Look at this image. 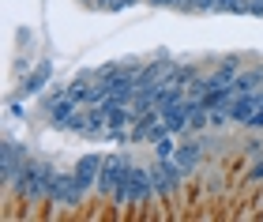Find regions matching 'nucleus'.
Here are the masks:
<instances>
[{
  "label": "nucleus",
  "instance_id": "obj_11",
  "mask_svg": "<svg viewBox=\"0 0 263 222\" xmlns=\"http://www.w3.org/2000/svg\"><path fill=\"white\" fill-rule=\"evenodd\" d=\"M214 11L218 15H248V0H218Z\"/></svg>",
  "mask_w": 263,
  "mask_h": 222
},
{
  "label": "nucleus",
  "instance_id": "obj_1",
  "mask_svg": "<svg viewBox=\"0 0 263 222\" xmlns=\"http://www.w3.org/2000/svg\"><path fill=\"white\" fill-rule=\"evenodd\" d=\"M30 158V151L15 143V139H4V147H0V184L11 192V184H15L19 177V170H23V162Z\"/></svg>",
  "mask_w": 263,
  "mask_h": 222
},
{
  "label": "nucleus",
  "instance_id": "obj_6",
  "mask_svg": "<svg viewBox=\"0 0 263 222\" xmlns=\"http://www.w3.org/2000/svg\"><path fill=\"white\" fill-rule=\"evenodd\" d=\"M162 121H165V128H170L173 136H184L188 132V95L184 98H173L170 106L162 109Z\"/></svg>",
  "mask_w": 263,
  "mask_h": 222
},
{
  "label": "nucleus",
  "instance_id": "obj_9",
  "mask_svg": "<svg viewBox=\"0 0 263 222\" xmlns=\"http://www.w3.org/2000/svg\"><path fill=\"white\" fill-rule=\"evenodd\" d=\"M196 76H203V68H199V64H177V68H173V76H170V83H177V87H184V90H188V83H192Z\"/></svg>",
  "mask_w": 263,
  "mask_h": 222
},
{
  "label": "nucleus",
  "instance_id": "obj_3",
  "mask_svg": "<svg viewBox=\"0 0 263 222\" xmlns=\"http://www.w3.org/2000/svg\"><path fill=\"white\" fill-rule=\"evenodd\" d=\"M203 147H207V143H203V136H199V139H181V143H177V151H173V162L188 173V177H192V173L199 170V162H203Z\"/></svg>",
  "mask_w": 263,
  "mask_h": 222
},
{
  "label": "nucleus",
  "instance_id": "obj_8",
  "mask_svg": "<svg viewBox=\"0 0 263 222\" xmlns=\"http://www.w3.org/2000/svg\"><path fill=\"white\" fill-rule=\"evenodd\" d=\"M237 95H245V90H263V64H248L237 72V83H233Z\"/></svg>",
  "mask_w": 263,
  "mask_h": 222
},
{
  "label": "nucleus",
  "instance_id": "obj_15",
  "mask_svg": "<svg viewBox=\"0 0 263 222\" xmlns=\"http://www.w3.org/2000/svg\"><path fill=\"white\" fill-rule=\"evenodd\" d=\"M245 155H248V158H259V155H263V139H248V143H245Z\"/></svg>",
  "mask_w": 263,
  "mask_h": 222
},
{
  "label": "nucleus",
  "instance_id": "obj_7",
  "mask_svg": "<svg viewBox=\"0 0 263 222\" xmlns=\"http://www.w3.org/2000/svg\"><path fill=\"white\" fill-rule=\"evenodd\" d=\"M49 79H53V61H42V64H34L27 79H23V95L34 98V95H42L45 87H49Z\"/></svg>",
  "mask_w": 263,
  "mask_h": 222
},
{
  "label": "nucleus",
  "instance_id": "obj_14",
  "mask_svg": "<svg viewBox=\"0 0 263 222\" xmlns=\"http://www.w3.org/2000/svg\"><path fill=\"white\" fill-rule=\"evenodd\" d=\"M245 128H248V132H263V102H259V109L252 113V121H248Z\"/></svg>",
  "mask_w": 263,
  "mask_h": 222
},
{
  "label": "nucleus",
  "instance_id": "obj_17",
  "mask_svg": "<svg viewBox=\"0 0 263 222\" xmlns=\"http://www.w3.org/2000/svg\"><path fill=\"white\" fill-rule=\"evenodd\" d=\"M248 15H256V19H263V0H248Z\"/></svg>",
  "mask_w": 263,
  "mask_h": 222
},
{
  "label": "nucleus",
  "instance_id": "obj_16",
  "mask_svg": "<svg viewBox=\"0 0 263 222\" xmlns=\"http://www.w3.org/2000/svg\"><path fill=\"white\" fill-rule=\"evenodd\" d=\"M214 4H218V0H196L192 11H203V15H207V11H214Z\"/></svg>",
  "mask_w": 263,
  "mask_h": 222
},
{
  "label": "nucleus",
  "instance_id": "obj_2",
  "mask_svg": "<svg viewBox=\"0 0 263 222\" xmlns=\"http://www.w3.org/2000/svg\"><path fill=\"white\" fill-rule=\"evenodd\" d=\"M158 189H154L151 166H132V207H151Z\"/></svg>",
  "mask_w": 263,
  "mask_h": 222
},
{
  "label": "nucleus",
  "instance_id": "obj_12",
  "mask_svg": "<svg viewBox=\"0 0 263 222\" xmlns=\"http://www.w3.org/2000/svg\"><path fill=\"white\" fill-rule=\"evenodd\" d=\"M177 139H181V136H162L158 143H154V158H173V151H177Z\"/></svg>",
  "mask_w": 263,
  "mask_h": 222
},
{
  "label": "nucleus",
  "instance_id": "obj_20",
  "mask_svg": "<svg viewBox=\"0 0 263 222\" xmlns=\"http://www.w3.org/2000/svg\"><path fill=\"white\" fill-rule=\"evenodd\" d=\"M151 8H173V0H147Z\"/></svg>",
  "mask_w": 263,
  "mask_h": 222
},
{
  "label": "nucleus",
  "instance_id": "obj_5",
  "mask_svg": "<svg viewBox=\"0 0 263 222\" xmlns=\"http://www.w3.org/2000/svg\"><path fill=\"white\" fill-rule=\"evenodd\" d=\"M259 102H263V90H245V95H237L233 98V106H230V113H233V124H248L252 121V113L259 109Z\"/></svg>",
  "mask_w": 263,
  "mask_h": 222
},
{
  "label": "nucleus",
  "instance_id": "obj_21",
  "mask_svg": "<svg viewBox=\"0 0 263 222\" xmlns=\"http://www.w3.org/2000/svg\"><path fill=\"white\" fill-rule=\"evenodd\" d=\"M132 4H139V0H124V8H132Z\"/></svg>",
  "mask_w": 263,
  "mask_h": 222
},
{
  "label": "nucleus",
  "instance_id": "obj_4",
  "mask_svg": "<svg viewBox=\"0 0 263 222\" xmlns=\"http://www.w3.org/2000/svg\"><path fill=\"white\" fill-rule=\"evenodd\" d=\"M102 166H105V155H83V158L76 162V170H71V173H76V181H79L83 192H94Z\"/></svg>",
  "mask_w": 263,
  "mask_h": 222
},
{
  "label": "nucleus",
  "instance_id": "obj_13",
  "mask_svg": "<svg viewBox=\"0 0 263 222\" xmlns=\"http://www.w3.org/2000/svg\"><path fill=\"white\" fill-rule=\"evenodd\" d=\"M248 184H263V155L252 162V170H248V177H245Z\"/></svg>",
  "mask_w": 263,
  "mask_h": 222
},
{
  "label": "nucleus",
  "instance_id": "obj_18",
  "mask_svg": "<svg viewBox=\"0 0 263 222\" xmlns=\"http://www.w3.org/2000/svg\"><path fill=\"white\" fill-rule=\"evenodd\" d=\"M173 8H177V11H192L196 0H173Z\"/></svg>",
  "mask_w": 263,
  "mask_h": 222
},
{
  "label": "nucleus",
  "instance_id": "obj_10",
  "mask_svg": "<svg viewBox=\"0 0 263 222\" xmlns=\"http://www.w3.org/2000/svg\"><path fill=\"white\" fill-rule=\"evenodd\" d=\"M87 121H90V109H87V106H79V109H76V113H71L68 121L61 124V132H79V136H83V128H87Z\"/></svg>",
  "mask_w": 263,
  "mask_h": 222
},
{
  "label": "nucleus",
  "instance_id": "obj_19",
  "mask_svg": "<svg viewBox=\"0 0 263 222\" xmlns=\"http://www.w3.org/2000/svg\"><path fill=\"white\" fill-rule=\"evenodd\" d=\"M8 113H11V117H19V121H23V117H27V109H23L19 102H11V106H8Z\"/></svg>",
  "mask_w": 263,
  "mask_h": 222
}]
</instances>
